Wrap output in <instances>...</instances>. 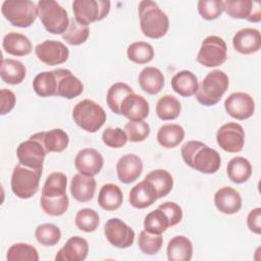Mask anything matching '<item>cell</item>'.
Here are the masks:
<instances>
[{"mask_svg":"<svg viewBox=\"0 0 261 261\" xmlns=\"http://www.w3.org/2000/svg\"><path fill=\"white\" fill-rule=\"evenodd\" d=\"M180 153L185 163L201 173L212 174L220 168L219 153L201 141H188L181 146Z\"/></svg>","mask_w":261,"mask_h":261,"instance_id":"cell-1","label":"cell"},{"mask_svg":"<svg viewBox=\"0 0 261 261\" xmlns=\"http://www.w3.org/2000/svg\"><path fill=\"white\" fill-rule=\"evenodd\" d=\"M138 13L140 28L144 36L150 39H160L169 30V18L167 14L151 0H143L139 3Z\"/></svg>","mask_w":261,"mask_h":261,"instance_id":"cell-2","label":"cell"},{"mask_svg":"<svg viewBox=\"0 0 261 261\" xmlns=\"http://www.w3.org/2000/svg\"><path fill=\"white\" fill-rule=\"evenodd\" d=\"M228 86L229 79L227 74L220 69H214L208 72L199 85L195 94L196 99L204 106H213L220 101Z\"/></svg>","mask_w":261,"mask_h":261,"instance_id":"cell-3","label":"cell"},{"mask_svg":"<svg viewBox=\"0 0 261 261\" xmlns=\"http://www.w3.org/2000/svg\"><path fill=\"white\" fill-rule=\"evenodd\" d=\"M72 118L82 129L88 133H96L105 123L107 115L101 105L93 100L84 99L73 107Z\"/></svg>","mask_w":261,"mask_h":261,"instance_id":"cell-4","label":"cell"},{"mask_svg":"<svg viewBox=\"0 0 261 261\" xmlns=\"http://www.w3.org/2000/svg\"><path fill=\"white\" fill-rule=\"evenodd\" d=\"M38 16L45 30L53 35H62L68 28L66 9L54 0H40L37 3Z\"/></svg>","mask_w":261,"mask_h":261,"instance_id":"cell-5","label":"cell"},{"mask_svg":"<svg viewBox=\"0 0 261 261\" xmlns=\"http://www.w3.org/2000/svg\"><path fill=\"white\" fill-rule=\"evenodd\" d=\"M43 169H34L17 163L11 174V191L20 199L32 198L39 190Z\"/></svg>","mask_w":261,"mask_h":261,"instance_id":"cell-6","label":"cell"},{"mask_svg":"<svg viewBox=\"0 0 261 261\" xmlns=\"http://www.w3.org/2000/svg\"><path fill=\"white\" fill-rule=\"evenodd\" d=\"M2 15L12 25L31 27L38 17V7L31 0H5L1 6Z\"/></svg>","mask_w":261,"mask_h":261,"instance_id":"cell-7","label":"cell"},{"mask_svg":"<svg viewBox=\"0 0 261 261\" xmlns=\"http://www.w3.org/2000/svg\"><path fill=\"white\" fill-rule=\"evenodd\" d=\"M227 59V46L225 41L215 35L206 37L201 44L196 57L198 63L205 67H217Z\"/></svg>","mask_w":261,"mask_h":261,"instance_id":"cell-8","label":"cell"},{"mask_svg":"<svg viewBox=\"0 0 261 261\" xmlns=\"http://www.w3.org/2000/svg\"><path fill=\"white\" fill-rule=\"evenodd\" d=\"M110 5L108 0H74L72 2L74 19L85 25L100 21L108 15Z\"/></svg>","mask_w":261,"mask_h":261,"instance_id":"cell-9","label":"cell"},{"mask_svg":"<svg viewBox=\"0 0 261 261\" xmlns=\"http://www.w3.org/2000/svg\"><path fill=\"white\" fill-rule=\"evenodd\" d=\"M216 142L223 151L239 153L245 145V130L238 122L224 123L216 133Z\"/></svg>","mask_w":261,"mask_h":261,"instance_id":"cell-10","label":"cell"},{"mask_svg":"<svg viewBox=\"0 0 261 261\" xmlns=\"http://www.w3.org/2000/svg\"><path fill=\"white\" fill-rule=\"evenodd\" d=\"M47 154L43 144L33 136L21 142L16 148V156L19 163L34 169H43Z\"/></svg>","mask_w":261,"mask_h":261,"instance_id":"cell-11","label":"cell"},{"mask_svg":"<svg viewBox=\"0 0 261 261\" xmlns=\"http://www.w3.org/2000/svg\"><path fill=\"white\" fill-rule=\"evenodd\" d=\"M104 234L107 241L114 247L126 249L135 242V230L120 218L108 219L104 225Z\"/></svg>","mask_w":261,"mask_h":261,"instance_id":"cell-12","label":"cell"},{"mask_svg":"<svg viewBox=\"0 0 261 261\" xmlns=\"http://www.w3.org/2000/svg\"><path fill=\"white\" fill-rule=\"evenodd\" d=\"M38 59L46 65L54 66L67 61L69 57L68 48L60 41L45 40L35 48Z\"/></svg>","mask_w":261,"mask_h":261,"instance_id":"cell-13","label":"cell"},{"mask_svg":"<svg viewBox=\"0 0 261 261\" xmlns=\"http://www.w3.org/2000/svg\"><path fill=\"white\" fill-rule=\"evenodd\" d=\"M223 11L231 18L247 19L251 22L261 20V5L258 1L251 0H225Z\"/></svg>","mask_w":261,"mask_h":261,"instance_id":"cell-14","label":"cell"},{"mask_svg":"<svg viewBox=\"0 0 261 261\" xmlns=\"http://www.w3.org/2000/svg\"><path fill=\"white\" fill-rule=\"evenodd\" d=\"M224 109L232 118L245 120L254 114L255 102L248 93L234 92L225 99Z\"/></svg>","mask_w":261,"mask_h":261,"instance_id":"cell-15","label":"cell"},{"mask_svg":"<svg viewBox=\"0 0 261 261\" xmlns=\"http://www.w3.org/2000/svg\"><path fill=\"white\" fill-rule=\"evenodd\" d=\"M104 165V159L101 153L94 148H85L77 152L74 158L76 170L85 175H97Z\"/></svg>","mask_w":261,"mask_h":261,"instance_id":"cell-16","label":"cell"},{"mask_svg":"<svg viewBox=\"0 0 261 261\" xmlns=\"http://www.w3.org/2000/svg\"><path fill=\"white\" fill-rule=\"evenodd\" d=\"M57 77L56 96L65 99H73L80 96L84 91V84L69 69H54Z\"/></svg>","mask_w":261,"mask_h":261,"instance_id":"cell-17","label":"cell"},{"mask_svg":"<svg viewBox=\"0 0 261 261\" xmlns=\"http://www.w3.org/2000/svg\"><path fill=\"white\" fill-rule=\"evenodd\" d=\"M234 50L244 55L256 53L261 48V35L259 30L244 28L239 30L232 38Z\"/></svg>","mask_w":261,"mask_h":261,"instance_id":"cell-18","label":"cell"},{"mask_svg":"<svg viewBox=\"0 0 261 261\" xmlns=\"http://www.w3.org/2000/svg\"><path fill=\"white\" fill-rule=\"evenodd\" d=\"M143 171L142 159L134 154L127 153L122 155L116 163V173L122 184H130L137 180Z\"/></svg>","mask_w":261,"mask_h":261,"instance_id":"cell-19","label":"cell"},{"mask_svg":"<svg viewBox=\"0 0 261 261\" xmlns=\"http://www.w3.org/2000/svg\"><path fill=\"white\" fill-rule=\"evenodd\" d=\"M214 205L223 214H236L242 208L241 194L231 187H222L214 194Z\"/></svg>","mask_w":261,"mask_h":261,"instance_id":"cell-20","label":"cell"},{"mask_svg":"<svg viewBox=\"0 0 261 261\" xmlns=\"http://www.w3.org/2000/svg\"><path fill=\"white\" fill-rule=\"evenodd\" d=\"M89 253L88 241L80 236L69 238L55 255L56 261H84Z\"/></svg>","mask_w":261,"mask_h":261,"instance_id":"cell-21","label":"cell"},{"mask_svg":"<svg viewBox=\"0 0 261 261\" xmlns=\"http://www.w3.org/2000/svg\"><path fill=\"white\" fill-rule=\"evenodd\" d=\"M149 112L148 101L135 92L127 95L120 106V115H123L128 120H144L148 117Z\"/></svg>","mask_w":261,"mask_h":261,"instance_id":"cell-22","label":"cell"},{"mask_svg":"<svg viewBox=\"0 0 261 261\" xmlns=\"http://www.w3.org/2000/svg\"><path fill=\"white\" fill-rule=\"evenodd\" d=\"M157 200L158 197L155 188L145 178L132 188L128 196V203L136 209H145L150 207Z\"/></svg>","mask_w":261,"mask_h":261,"instance_id":"cell-23","label":"cell"},{"mask_svg":"<svg viewBox=\"0 0 261 261\" xmlns=\"http://www.w3.org/2000/svg\"><path fill=\"white\" fill-rule=\"evenodd\" d=\"M32 136L43 144L47 153H60L64 151L69 144V136L62 128L39 132Z\"/></svg>","mask_w":261,"mask_h":261,"instance_id":"cell-24","label":"cell"},{"mask_svg":"<svg viewBox=\"0 0 261 261\" xmlns=\"http://www.w3.org/2000/svg\"><path fill=\"white\" fill-rule=\"evenodd\" d=\"M70 194L72 198L80 202L86 203L93 199L96 192V179L94 176L76 173L70 181Z\"/></svg>","mask_w":261,"mask_h":261,"instance_id":"cell-25","label":"cell"},{"mask_svg":"<svg viewBox=\"0 0 261 261\" xmlns=\"http://www.w3.org/2000/svg\"><path fill=\"white\" fill-rule=\"evenodd\" d=\"M141 89L150 95L158 94L164 87L165 77L162 71L154 66L144 67L139 74Z\"/></svg>","mask_w":261,"mask_h":261,"instance_id":"cell-26","label":"cell"},{"mask_svg":"<svg viewBox=\"0 0 261 261\" xmlns=\"http://www.w3.org/2000/svg\"><path fill=\"white\" fill-rule=\"evenodd\" d=\"M170 85L179 96L192 97L198 91L199 82L196 74L191 70H180L172 76Z\"/></svg>","mask_w":261,"mask_h":261,"instance_id":"cell-27","label":"cell"},{"mask_svg":"<svg viewBox=\"0 0 261 261\" xmlns=\"http://www.w3.org/2000/svg\"><path fill=\"white\" fill-rule=\"evenodd\" d=\"M2 47L6 53L13 56H27L33 50L30 39L16 32H10L3 37Z\"/></svg>","mask_w":261,"mask_h":261,"instance_id":"cell-28","label":"cell"},{"mask_svg":"<svg viewBox=\"0 0 261 261\" xmlns=\"http://www.w3.org/2000/svg\"><path fill=\"white\" fill-rule=\"evenodd\" d=\"M169 261H190L193 257V244L185 236L173 237L166 248Z\"/></svg>","mask_w":261,"mask_h":261,"instance_id":"cell-29","label":"cell"},{"mask_svg":"<svg viewBox=\"0 0 261 261\" xmlns=\"http://www.w3.org/2000/svg\"><path fill=\"white\" fill-rule=\"evenodd\" d=\"M123 201V194L115 184H105L98 194V204L106 211H115L120 208Z\"/></svg>","mask_w":261,"mask_h":261,"instance_id":"cell-30","label":"cell"},{"mask_svg":"<svg viewBox=\"0 0 261 261\" xmlns=\"http://www.w3.org/2000/svg\"><path fill=\"white\" fill-rule=\"evenodd\" d=\"M27 75V68L22 62L12 59L3 58L1 61L0 76L8 85H18L23 82Z\"/></svg>","mask_w":261,"mask_h":261,"instance_id":"cell-31","label":"cell"},{"mask_svg":"<svg viewBox=\"0 0 261 261\" xmlns=\"http://www.w3.org/2000/svg\"><path fill=\"white\" fill-rule=\"evenodd\" d=\"M185 138V129L177 123H166L159 127L157 132V142L166 149L175 148Z\"/></svg>","mask_w":261,"mask_h":261,"instance_id":"cell-32","label":"cell"},{"mask_svg":"<svg viewBox=\"0 0 261 261\" xmlns=\"http://www.w3.org/2000/svg\"><path fill=\"white\" fill-rule=\"evenodd\" d=\"M226 174L232 182L244 184L252 175V165L245 157H233L226 165Z\"/></svg>","mask_w":261,"mask_h":261,"instance_id":"cell-33","label":"cell"},{"mask_svg":"<svg viewBox=\"0 0 261 261\" xmlns=\"http://www.w3.org/2000/svg\"><path fill=\"white\" fill-rule=\"evenodd\" d=\"M33 89L38 96L43 98L56 96L57 77L55 70L38 73L33 81Z\"/></svg>","mask_w":261,"mask_h":261,"instance_id":"cell-34","label":"cell"},{"mask_svg":"<svg viewBox=\"0 0 261 261\" xmlns=\"http://www.w3.org/2000/svg\"><path fill=\"white\" fill-rule=\"evenodd\" d=\"M145 179L153 185L158 199L167 196L173 188V177L166 169H154L145 176Z\"/></svg>","mask_w":261,"mask_h":261,"instance_id":"cell-35","label":"cell"},{"mask_svg":"<svg viewBox=\"0 0 261 261\" xmlns=\"http://www.w3.org/2000/svg\"><path fill=\"white\" fill-rule=\"evenodd\" d=\"M181 111L179 100L172 95H164L159 98L156 104V114L161 120H173Z\"/></svg>","mask_w":261,"mask_h":261,"instance_id":"cell-36","label":"cell"},{"mask_svg":"<svg viewBox=\"0 0 261 261\" xmlns=\"http://www.w3.org/2000/svg\"><path fill=\"white\" fill-rule=\"evenodd\" d=\"M134 93V90L125 83L117 82L110 86L106 94V103L109 109L115 113L120 115V106L124 98Z\"/></svg>","mask_w":261,"mask_h":261,"instance_id":"cell-37","label":"cell"},{"mask_svg":"<svg viewBox=\"0 0 261 261\" xmlns=\"http://www.w3.org/2000/svg\"><path fill=\"white\" fill-rule=\"evenodd\" d=\"M126 56L128 60L136 64H147L154 58V49L147 42L137 41L128 45Z\"/></svg>","mask_w":261,"mask_h":261,"instance_id":"cell-38","label":"cell"},{"mask_svg":"<svg viewBox=\"0 0 261 261\" xmlns=\"http://www.w3.org/2000/svg\"><path fill=\"white\" fill-rule=\"evenodd\" d=\"M67 177L63 172L50 173L42 188L41 195L45 197H59L66 194Z\"/></svg>","mask_w":261,"mask_h":261,"instance_id":"cell-39","label":"cell"},{"mask_svg":"<svg viewBox=\"0 0 261 261\" xmlns=\"http://www.w3.org/2000/svg\"><path fill=\"white\" fill-rule=\"evenodd\" d=\"M40 205L47 215L61 216L68 209L69 199L66 194L59 197H45L41 195Z\"/></svg>","mask_w":261,"mask_h":261,"instance_id":"cell-40","label":"cell"},{"mask_svg":"<svg viewBox=\"0 0 261 261\" xmlns=\"http://www.w3.org/2000/svg\"><path fill=\"white\" fill-rule=\"evenodd\" d=\"M168 227V217L159 208L149 212L144 218V229L150 233L162 234Z\"/></svg>","mask_w":261,"mask_h":261,"instance_id":"cell-41","label":"cell"},{"mask_svg":"<svg viewBox=\"0 0 261 261\" xmlns=\"http://www.w3.org/2000/svg\"><path fill=\"white\" fill-rule=\"evenodd\" d=\"M90 35L89 25H85L76 21L74 18L69 20L67 30L62 34V39L69 45L79 46L84 44Z\"/></svg>","mask_w":261,"mask_h":261,"instance_id":"cell-42","label":"cell"},{"mask_svg":"<svg viewBox=\"0 0 261 261\" xmlns=\"http://www.w3.org/2000/svg\"><path fill=\"white\" fill-rule=\"evenodd\" d=\"M35 238L42 246L53 247L60 241L61 231L59 227L53 223H42L36 227Z\"/></svg>","mask_w":261,"mask_h":261,"instance_id":"cell-43","label":"cell"},{"mask_svg":"<svg viewBox=\"0 0 261 261\" xmlns=\"http://www.w3.org/2000/svg\"><path fill=\"white\" fill-rule=\"evenodd\" d=\"M6 259L9 261H38V250L27 243H15L7 251Z\"/></svg>","mask_w":261,"mask_h":261,"instance_id":"cell-44","label":"cell"},{"mask_svg":"<svg viewBox=\"0 0 261 261\" xmlns=\"http://www.w3.org/2000/svg\"><path fill=\"white\" fill-rule=\"evenodd\" d=\"M75 226L85 232L95 231L100 224V217L97 211L91 208H83L79 210L74 217Z\"/></svg>","mask_w":261,"mask_h":261,"instance_id":"cell-45","label":"cell"},{"mask_svg":"<svg viewBox=\"0 0 261 261\" xmlns=\"http://www.w3.org/2000/svg\"><path fill=\"white\" fill-rule=\"evenodd\" d=\"M163 245V238L161 234H154L142 230L138 238L139 249L146 255H155L157 254Z\"/></svg>","mask_w":261,"mask_h":261,"instance_id":"cell-46","label":"cell"},{"mask_svg":"<svg viewBox=\"0 0 261 261\" xmlns=\"http://www.w3.org/2000/svg\"><path fill=\"white\" fill-rule=\"evenodd\" d=\"M123 129L128 141L133 143L143 142L150 135V125L145 120H129Z\"/></svg>","mask_w":261,"mask_h":261,"instance_id":"cell-47","label":"cell"},{"mask_svg":"<svg viewBox=\"0 0 261 261\" xmlns=\"http://www.w3.org/2000/svg\"><path fill=\"white\" fill-rule=\"evenodd\" d=\"M197 9L202 18L213 20L218 18L223 12V2L221 0H200Z\"/></svg>","mask_w":261,"mask_h":261,"instance_id":"cell-48","label":"cell"},{"mask_svg":"<svg viewBox=\"0 0 261 261\" xmlns=\"http://www.w3.org/2000/svg\"><path fill=\"white\" fill-rule=\"evenodd\" d=\"M102 141L107 147L118 149L125 146L128 139L124 129L120 127H107L102 133Z\"/></svg>","mask_w":261,"mask_h":261,"instance_id":"cell-49","label":"cell"},{"mask_svg":"<svg viewBox=\"0 0 261 261\" xmlns=\"http://www.w3.org/2000/svg\"><path fill=\"white\" fill-rule=\"evenodd\" d=\"M160 210H162L169 220V226H175L178 224L182 219V209L181 207L176 204L175 202L167 201L159 205L158 207Z\"/></svg>","mask_w":261,"mask_h":261,"instance_id":"cell-50","label":"cell"},{"mask_svg":"<svg viewBox=\"0 0 261 261\" xmlns=\"http://www.w3.org/2000/svg\"><path fill=\"white\" fill-rule=\"evenodd\" d=\"M16 97L15 94L8 89H2L0 91V113L1 115H5L9 113L15 106Z\"/></svg>","mask_w":261,"mask_h":261,"instance_id":"cell-51","label":"cell"},{"mask_svg":"<svg viewBox=\"0 0 261 261\" xmlns=\"http://www.w3.org/2000/svg\"><path fill=\"white\" fill-rule=\"evenodd\" d=\"M247 226L249 230L255 234L261 233V208L252 209L247 216Z\"/></svg>","mask_w":261,"mask_h":261,"instance_id":"cell-52","label":"cell"}]
</instances>
